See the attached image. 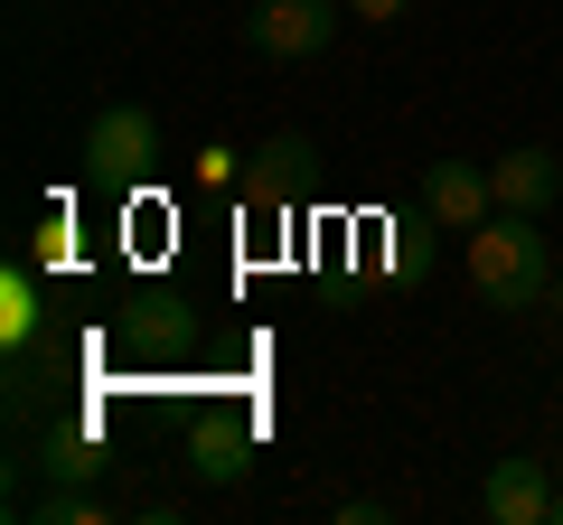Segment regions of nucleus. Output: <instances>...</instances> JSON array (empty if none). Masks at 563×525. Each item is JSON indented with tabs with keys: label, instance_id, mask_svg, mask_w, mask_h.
Returning <instances> with one entry per match:
<instances>
[{
	"label": "nucleus",
	"instance_id": "obj_13",
	"mask_svg": "<svg viewBox=\"0 0 563 525\" xmlns=\"http://www.w3.org/2000/svg\"><path fill=\"white\" fill-rule=\"evenodd\" d=\"M347 10H357V20H404L413 0H347Z\"/></svg>",
	"mask_w": 563,
	"mask_h": 525
},
{
	"label": "nucleus",
	"instance_id": "obj_5",
	"mask_svg": "<svg viewBox=\"0 0 563 525\" xmlns=\"http://www.w3.org/2000/svg\"><path fill=\"white\" fill-rule=\"evenodd\" d=\"M113 328H122V347H132L141 366H179L188 347L207 338V328H198V310H188L179 291H161V282H141L132 301H122V320H113Z\"/></svg>",
	"mask_w": 563,
	"mask_h": 525
},
{
	"label": "nucleus",
	"instance_id": "obj_4",
	"mask_svg": "<svg viewBox=\"0 0 563 525\" xmlns=\"http://www.w3.org/2000/svg\"><path fill=\"white\" fill-rule=\"evenodd\" d=\"M339 20H347V0H244V47L254 57H273V66H301V57H320L329 38H339Z\"/></svg>",
	"mask_w": 563,
	"mask_h": 525
},
{
	"label": "nucleus",
	"instance_id": "obj_1",
	"mask_svg": "<svg viewBox=\"0 0 563 525\" xmlns=\"http://www.w3.org/2000/svg\"><path fill=\"white\" fill-rule=\"evenodd\" d=\"M461 262H470V291H479L488 310H536L544 291H554V244H544L536 216H517V206H498L488 225H470Z\"/></svg>",
	"mask_w": 563,
	"mask_h": 525
},
{
	"label": "nucleus",
	"instance_id": "obj_10",
	"mask_svg": "<svg viewBox=\"0 0 563 525\" xmlns=\"http://www.w3.org/2000/svg\"><path fill=\"white\" fill-rule=\"evenodd\" d=\"M38 328H47V301H38V272H29V262H10V272H0V338L20 347H38Z\"/></svg>",
	"mask_w": 563,
	"mask_h": 525
},
{
	"label": "nucleus",
	"instance_id": "obj_2",
	"mask_svg": "<svg viewBox=\"0 0 563 525\" xmlns=\"http://www.w3.org/2000/svg\"><path fill=\"white\" fill-rule=\"evenodd\" d=\"M151 169H161V113L151 103H103L85 122V179L132 198V188H151Z\"/></svg>",
	"mask_w": 563,
	"mask_h": 525
},
{
	"label": "nucleus",
	"instance_id": "obj_7",
	"mask_svg": "<svg viewBox=\"0 0 563 525\" xmlns=\"http://www.w3.org/2000/svg\"><path fill=\"white\" fill-rule=\"evenodd\" d=\"M413 206L442 225V235H470V225L498 216V188H488L479 160H432V169H422V198H413Z\"/></svg>",
	"mask_w": 563,
	"mask_h": 525
},
{
	"label": "nucleus",
	"instance_id": "obj_11",
	"mask_svg": "<svg viewBox=\"0 0 563 525\" xmlns=\"http://www.w3.org/2000/svg\"><path fill=\"white\" fill-rule=\"evenodd\" d=\"M38 469H47L57 488H85V479H103V442H95V432H47V442H38Z\"/></svg>",
	"mask_w": 563,
	"mask_h": 525
},
{
	"label": "nucleus",
	"instance_id": "obj_12",
	"mask_svg": "<svg viewBox=\"0 0 563 525\" xmlns=\"http://www.w3.org/2000/svg\"><path fill=\"white\" fill-rule=\"evenodd\" d=\"M244 179V160H235V150H217V142H207L198 150V188H235Z\"/></svg>",
	"mask_w": 563,
	"mask_h": 525
},
{
	"label": "nucleus",
	"instance_id": "obj_9",
	"mask_svg": "<svg viewBox=\"0 0 563 525\" xmlns=\"http://www.w3.org/2000/svg\"><path fill=\"white\" fill-rule=\"evenodd\" d=\"M488 188H498V206H517V216H544V206L563 198V160L554 150H507V160H488Z\"/></svg>",
	"mask_w": 563,
	"mask_h": 525
},
{
	"label": "nucleus",
	"instance_id": "obj_6",
	"mask_svg": "<svg viewBox=\"0 0 563 525\" xmlns=\"http://www.w3.org/2000/svg\"><path fill=\"white\" fill-rule=\"evenodd\" d=\"M179 460H188V479H207V488H244L254 479V423H244V413H188Z\"/></svg>",
	"mask_w": 563,
	"mask_h": 525
},
{
	"label": "nucleus",
	"instance_id": "obj_14",
	"mask_svg": "<svg viewBox=\"0 0 563 525\" xmlns=\"http://www.w3.org/2000/svg\"><path fill=\"white\" fill-rule=\"evenodd\" d=\"M554 525H563V488H554Z\"/></svg>",
	"mask_w": 563,
	"mask_h": 525
},
{
	"label": "nucleus",
	"instance_id": "obj_3",
	"mask_svg": "<svg viewBox=\"0 0 563 525\" xmlns=\"http://www.w3.org/2000/svg\"><path fill=\"white\" fill-rule=\"evenodd\" d=\"M310 188H320V142H310V132H263V142L244 150V179H235L244 216H301Z\"/></svg>",
	"mask_w": 563,
	"mask_h": 525
},
{
	"label": "nucleus",
	"instance_id": "obj_15",
	"mask_svg": "<svg viewBox=\"0 0 563 525\" xmlns=\"http://www.w3.org/2000/svg\"><path fill=\"white\" fill-rule=\"evenodd\" d=\"M554 291H563V262H554Z\"/></svg>",
	"mask_w": 563,
	"mask_h": 525
},
{
	"label": "nucleus",
	"instance_id": "obj_8",
	"mask_svg": "<svg viewBox=\"0 0 563 525\" xmlns=\"http://www.w3.org/2000/svg\"><path fill=\"white\" fill-rule=\"evenodd\" d=\"M479 516L488 525H554V479H544V460H498L479 479Z\"/></svg>",
	"mask_w": 563,
	"mask_h": 525
}]
</instances>
